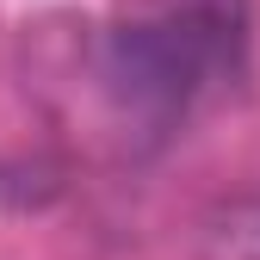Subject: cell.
I'll use <instances>...</instances> for the list:
<instances>
[{"label":"cell","mask_w":260,"mask_h":260,"mask_svg":"<svg viewBox=\"0 0 260 260\" xmlns=\"http://www.w3.org/2000/svg\"><path fill=\"white\" fill-rule=\"evenodd\" d=\"M254 0H118L100 38V81L124 124L174 130L248 69Z\"/></svg>","instance_id":"6da1fadb"}]
</instances>
